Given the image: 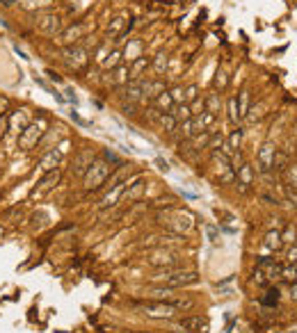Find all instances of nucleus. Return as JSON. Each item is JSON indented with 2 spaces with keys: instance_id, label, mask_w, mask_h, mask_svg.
Here are the masks:
<instances>
[{
  "instance_id": "1",
  "label": "nucleus",
  "mask_w": 297,
  "mask_h": 333,
  "mask_svg": "<svg viewBox=\"0 0 297 333\" xmlns=\"http://www.w3.org/2000/svg\"><path fill=\"white\" fill-rule=\"evenodd\" d=\"M112 167L105 162V160H94V162L89 164V169L85 171V176H82V183H85V189H99L101 185L108 180Z\"/></svg>"
},
{
  "instance_id": "2",
  "label": "nucleus",
  "mask_w": 297,
  "mask_h": 333,
  "mask_svg": "<svg viewBox=\"0 0 297 333\" xmlns=\"http://www.w3.org/2000/svg\"><path fill=\"white\" fill-rule=\"evenodd\" d=\"M43 133H46V121H43V119L28 124L26 130L18 135V144H21V149H32V146H35L37 141L41 139Z\"/></svg>"
},
{
  "instance_id": "3",
  "label": "nucleus",
  "mask_w": 297,
  "mask_h": 333,
  "mask_svg": "<svg viewBox=\"0 0 297 333\" xmlns=\"http://www.w3.org/2000/svg\"><path fill=\"white\" fill-rule=\"evenodd\" d=\"M163 283L167 288H183V286H194L199 281L197 272H165L160 274Z\"/></svg>"
},
{
  "instance_id": "4",
  "label": "nucleus",
  "mask_w": 297,
  "mask_h": 333,
  "mask_svg": "<svg viewBox=\"0 0 297 333\" xmlns=\"http://www.w3.org/2000/svg\"><path fill=\"white\" fill-rule=\"evenodd\" d=\"M142 311L149 317H172L176 313V306L169 301H149L142 306Z\"/></svg>"
},
{
  "instance_id": "5",
  "label": "nucleus",
  "mask_w": 297,
  "mask_h": 333,
  "mask_svg": "<svg viewBox=\"0 0 297 333\" xmlns=\"http://www.w3.org/2000/svg\"><path fill=\"white\" fill-rule=\"evenodd\" d=\"M206 326V320L199 315H190V317H183L174 324V331L172 333H199Z\"/></svg>"
},
{
  "instance_id": "6",
  "label": "nucleus",
  "mask_w": 297,
  "mask_h": 333,
  "mask_svg": "<svg viewBox=\"0 0 297 333\" xmlns=\"http://www.w3.org/2000/svg\"><path fill=\"white\" fill-rule=\"evenodd\" d=\"M37 28L41 32L55 37V34L62 30V18L57 16V14H41V16H37Z\"/></svg>"
},
{
  "instance_id": "7",
  "label": "nucleus",
  "mask_w": 297,
  "mask_h": 333,
  "mask_svg": "<svg viewBox=\"0 0 297 333\" xmlns=\"http://www.w3.org/2000/svg\"><path fill=\"white\" fill-rule=\"evenodd\" d=\"M66 151V141L64 144H60L57 149H51L46 155L41 158V162H39V167H41V171H53L57 169V164L62 162V153Z\"/></svg>"
},
{
  "instance_id": "8",
  "label": "nucleus",
  "mask_w": 297,
  "mask_h": 333,
  "mask_svg": "<svg viewBox=\"0 0 297 333\" xmlns=\"http://www.w3.org/2000/svg\"><path fill=\"white\" fill-rule=\"evenodd\" d=\"M62 57H64V62L71 68H82L87 64V53L82 51V48H78V46H69L64 53H62Z\"/></svg>"
},
{
  "instance_id": "9",
  "label": "nucleus",
  "mask_w": 297,
  "mask_h": 333,
  "mask_svg": "<svg viewBox=\"0 0 297 333\" xmlns=\"http://www.w3.org/2000/svg\"><path fill=\"white\" fill-rule=\"evenodd\" d=\"M94 162V155H92V151H78L76 158H74V174L76 176H85V171L89 169V164Z\"/></svg>"
},
{
  "instance_id": "10",
  "label": "nucleus",
  "mask_w": 297,
  "mask_h": 333,
  "mask_svg": "<svg viewBox=\"0 0 297 333\" xmlns=\"http://www.w3.org/2000/svg\"><path fill=\"white\" fill-rule=\"evenodd\" d=\"M144 187H147L144 178H142V176H138V178L133 180V185H126V189H124V194H121V199H124V201H138L140 197H142Z\"/></svg>"
},
{
  "instance_id": "11",
  "label": "nucleus",
  "mask_w": 297,
  "mask_h": 333,
  "mask_svg": "<svg viewBox=\"0 0 297 333\" xmlns=\"http://www.w3.org/2000/svg\"><path fill=\"white\" fill-rule=\"evenodd\" d=\"M144 82L147 80H130L128 85H126V99H128V103H138V101H142L144 99Z\"/></svg>"
},
{
  "instance_id": "12",
  "label": "nucleus",
  "mask_w": 297,
  "mask_h": 333,
  "mask_svg": "<svg viewBox=\"0 0 297 333\" xmlns=\"http://www.w3.org/2000/svg\"><path fill=\"white\" fill-rule=\"evenodd\" d=\"M126 185H128V180H126V183L115 185V187H112L110 192L105 194L103 199H101V208H112V205H117V201H119V199H121V194H124Z\"/></svg>"
},
{
  "instance_id": "13",
  "label": "nucleus",
  "mask_w": 297,
  "mask_h": 333,
  "mask_svg": "<svg viewBox=\"0 0 297 333\" xmlns=\"http://www.w3.org/2000/svg\"><path fill=\"white\" fill-rule=\"evenodd\" d=\"M275 155H277V151H275V146H272V144H265V146H263L261 153H259L261 171H270V169H272V164H275Z\"/></svg>"
},
{
  "instance_id": "14",
  "label": "nucleus",
  "mask_w": 297,
  "mask_h": 333,
  "mask_svg": "<svg viewBox=\"0 0 297 333\" xmlns=\"http://www.w3.org/2000/svg\"><path fill=\"white\" fill-rule=\"evenodd\" d=\"M149 263L151 265H155V267H160V265H165V267H176L178 265V258L174 256V253H167V251H160V253H155V256H151L149 258Z\"/></svg>"
},
{
  "instance_id": "15",
  "label": "nucleus",
  "mask_w": 297,
  "mask_h": 333,
  "mask_svg": "<svg viewBox=\"0 0 297 333\" xmlns=\"http://www.w3.org/2000/svg\"><path fill=\"white\" fill-rule=\"evenodd\" d=\"M236 171H238V185H240L242 189H247V187L252 185V178H254V171H252V164L242 162Z\"/></svg>"
},
{
  "instance_id": "16",
  "label": "nucleus",
  "mask_w": 297,
  "mask_h": 333,
  "mask_svg": "<svg viewBox=\"0 0 297 333\" xmlns=\"http://www.w3.org/2000/svg\"><path fill=\"white\" fill-rule=\"evenodd\" d=\"M165 91L163 80H147L144 82V99H158Z\"/></svg>"
},
{
  "instance_id": "17",
  "label": "nucleus",
  "mask_w": 297,
  "mask_h": 333,
  "mask_svg": "<svg viewBox=\"0 0 297 333\" xmlns=\"http://www.w3.org/2000/svg\"><path fill=\"white\" fill-rule=\"evenodd\" d=\"M26 116H28V110H18L12 114V119H9V128L16 130V133H23L26 130Z\"/></svg>"
},
{
  "instance_id": "18",
  "label": "nucleus",
  "mask_w": 297,
  "mask_h": 333,
  "mask_svg": "<svg viewBox=\"0 0 297 333\" xmlns=\"http://www.w3.org/2000/svg\"><path fill=\"white\" fill-rule=\"evenodd\" d=\"M169 114H172L174 119L178 121V124H183V121H188L190 116H192V112H190L188 103H178V105H174L172 110H169Z\"/></svg>"
},
{
  "instance_id": "19",
  "label": "nucleus",
  "mask_w": 297,
  "mask_h": 333,
  "mask_svg": "<svg viewBox=\"0 0 297 333\" xmlns=\"http://www.w3.org/2000/svg\"><path fill=\"white\" fill-rule=\"evenodd\" d=\"M158 124H160V128H163V130H165V133H167V135L176 133V128H178V121L174 119V116L169 114V112H163V114H160Z\"/></svg>"
},
{
  "instance_id": "20",
  "label": "nucleus",
  "mask_w": 297,
  "mask_h": 333,
  "mask_svg": "<svg viewBox=\"0 0 297 333\" xmlns=\"http://www.w3.org/2000/svg\"><path fill=\"white\" fill-rule=\"evenodd\" d=\"M151 297H153V301H174V288H153V290L149 292Z\"/></svg>"
},
{
  "instance_id": "21",
  "label": "nucleus",
  "mask_w": 297,
  "mask_h": 333,
  "mask_svg": "<svg viewBox=\"0 0 297 333\" xmlns=\"http://www.w3.org/2000/svg\"><path fill=\"white\" fill-rule=\"evenodd\" d=\"M281 244H284V242H281V233H267L265 235V242H263V249H267V251H279V249H281Z\"/></svg>"
},
{
  "instance_id": "22",
  "label": "nucleus",
  "mask_w": 297,
  "mask_h": 333,
  "mask_svg": "<svg viewBox=\"0 0 297 333\" xmlns=\"http://www.w3.org/2000/svg\"><path fill=\"white\" fill-rule=\"evenodd\" d=\"M147 66H149V60H147V57H144V55H140L138 60H135L133 68H128V76H130V80H140V73H142Z\"/></svg>"
},
{
  "instance_id": "23",
  "label": "nucleus",
  "mask_w": 297,
  "mask_h": 333,
  "mask_svg": "<svg viewBox=\"0 0 297 333\" xmlns=\"http://www.w3.org/2000/svg\"><path fill=\"white\" fill-rule=\"evenodd\" d=\"M57 178H60V171H57V169L46 171V176H43V178L39 180V189H41V192H43V189H51L53 185L57 183Z\"/></svg>"
},
{
  "instance_id": "24",
  "label": "nucleus",
  "mask_w": 297,
  "mask_h": 333,
  "mask_svg": "<svg viewBox=\"0 0 297 333\" xmlns=\"http://www.w3.org/2000/svg\"><path fill=\"white\" fill-rule=\"evenodd\" d=\"M240 141H242V130L236 128L229 137V146H224V153H233V151L240 149Z\"/></svg>"
},
{
  "instance_id": "25",
  "label": "nucleus",
  "mask_w": 297,
  "mask_h": 333,
  "mask_svg": "<svg viewBox=\"0 0 297 333\" xmlns=\"http://www.w3.org/2000/svg\"><path fill=\"white\" fill-rule=\"evenodd\" d=\"M169 226H172L174 231H188V228L192 226V222H190L188 215H181V212H178V215H174V222L169 224Z\"/></svg>"
},
{
  "instance_id": "26",
  "label": "nucleus",
  "mask_w": 297,
  "mask_h": 333,
  "mask_svg": "<svg viewBox=\"0 0 297 333\" xmlns=\"http://www.w3.org/2000/svg\"><path fill=\"white\" fill-rule=\"evenodd\" d=\"M85 32V26H80V23H78V26H71L69 30H64L62 32V39H64L66 43H74L78 37H80V34Z\"/></svg>"
},
{
  "instance_id": "27",
  "label": "nucleus",
  "mask_w": 297,
  "mask_h": 333,
  "mask_svg": "<svg viewBox=\"0 0 297 333\" xmlns=\"http://www.w3.org/2000/svg\"><path fill=\"white\" fill-rule=\"evenodd\" d=\"M203 107H206L203 112H211V114H217V112H220V96H217V94H208V99L203 101Z\"/></svg>"
},
{
  "instance_id": "28",
  "label": "nucleus",
  "mask_w": 297,
  "mask_h": 333,
  "mask_svg": "<svg viewBox=\"0 0 297 333\" xmlns=\"http://www.w3.org/2000/svg\"><path fill=\"white\" fill-rule=\"evenodd\" d=\"M155 107H158V110H165V112H169L174 107V101H172V96L167 94V91H163V94L158 96V99H155Z\"/></svg>"
},
{
  "instance_id": "29",
  "label": "nucleus",
  "mask_w": 297,
  "mask_h": 333,
  "mask_svg": "<svg viewBox=\"0 0 297 333\" xmlns=\"http://www.w3.org/2000/svg\"><path fill=\"white\" fill-rule=\"evenodd\" d=\"M247 110H249V91L242 89L240 101H238V112H240V119H245V116H247Z\"/></svg>"
},
{
  "instance_id": "30",
  "label": "nucleus",
  "mask_w": 297,
  "mask_h": 333,
  "mask_svg": "<svg viewBox=\"0 0 297 333\" xmlns=\"http://www.w3.org/2000/svg\"><path fill=\"white\" fill-rule=\"evenodd\" d=\"M281 278L288 283H297V267L290 263L288 267H281Z\"/></svg>"
},
{
  "instance_id": "31",
  "label": "nucleus",
  "mask_w": 297,
  "mask_h": 333,
  "mask_svg": "<svg viewBox=\"0 0 297 333\" xmlns=\"http://www.w3.org/2000/svg\"><path fill=\"white\" fill-rule=\"evenodd\" d=\"M229 119L233 121V124H238L240 121V112H238V99L233 96V99H229Z\"/></svg>"
},
{
  "instance_id": "32",
  "label": "nucleus",
  "mask_w": 297,
  "mask_h": 333,
  "mask_svg": "<svg viewBox=\"0 0 297 333\" xmlns=\"http://www.w3.org/2000/svg\"><path fill=\"white\" fill-rule=\"evenodd\" d=\"M183 99H186V103H192L199 99V87L197 85H188L186 89H183Z\"/></svg>"
},
{
  "instance_id": "33",
  "label": "nucleus",
  "mask_w": 297,
  "mask_h": 333,
  "mask_svg": "<svg viewBox=\"0 0 297 333\" xmlns=\"http://www.w3.org/2000/svg\"><path fill=\"white\" fill-rule=\"evenodd\" d=\"M222 144H224V137H222V133H211V139H208L206 149L217 151V146H220V149H222Z\"/></svg>"
},
{
  "instance_id": "34",
  "label": "nucleus",
  "mask_w": 297,
  "mask_h": 333,
  "mask_svg": "<svg viewBox=\"0 0 297 333\" xmlns=\"http://www.w3.org/2000/svg\"><path fill=\"white\" fill-rule=\"evenodd\" d=\"M165 66H167V55H165V53H160V55L155 57V64H153L155 73H163V71H165Z\"/></svg>"
},
{
  "instance_id": "35",
  "label": "nucleus",
  "mask_w": 297,
  "mask_h": 333,
  "mask_svg": "<svg viewBox=\"0 0 297 333\" xmlns=\"http://www.w3.org/2000/svg\"><path fill=\"white\" fill-rule=\"evenodd\" d=\"M281 242H297V231H295V228L293 226H288V228H286V233L284 235H281Z\"/></svg>"
},
{
  "instance_id": "36",
  "label": "nucleus",
  "mask_w": 297,
  "mask_h": 333,
  "mask_svg": "<svg viewBox=\"0 0 297 333\" xmlns=\"http://www.w3.org/2000/svg\"><path fill=\"white\" fill-rule=\"evenodd\" d=\"M124 80H128V66L115 68V82H124Z\"/></svg>"
},
{
  "instance_id": "37",
  "label": "nucleus",
  "mask_w": 297,
  "mask_h": 333,
  "mask_svg": "<svg viewBox=\"0 0 297 333\" xmlns=\"http://www.w3.org/2000/svg\"><path fill=\"white\" fill-rule=\"evenodd\" d=\"M277 299H279V290L272 288V290H267V297L263 299V303H265V306H272V303H277Z\"/></svg>"
},
{
  "instance_id": "38",
  "label": "nucleus",
  "mask_w": 297,
  "mask_h": 333,
  "mask_svg": "<svg viewBox=\"0 0 297 333\" xmlns=\"http://www.w3.org/2000/svg\"><path fill=\"white\" fill-rule=\"evenodd\" d=\"M121 23H124V18H115V21H112V26L108 28V34H110V37H117V34H119Z\"/></svg>"
},
{
  "instance_id": "39",
  "label": "nucleus",
  "mask_w": 297,
  "mask_h": 333,
  "mask_svg": "<svg viewBox=\"0 0 297 333\" xmlns=\"http://www.w3.org/2000/svg\"><path fill=\"white\" fill-rule=\"evenodd\" d=\"M206 235H208V240H211V242H215L217 235H220V231H217L215 224H206Z\"/></svg>"
},
{
  "instance_id": "40",
  "label": "nucleus",
  "mask_w": 297,
  "mask_h": 333,
  "mask_svg": "<svg viewBox=\"0 0 297 333\" xmlns=\"http://www.w3.org/2000/svg\"><path fill=\"white\" fill-rule=\"evenodd\" d=\"M7 107H9V101L5 99V96H0V114H5V112H7Z\"/></svg>"
},
{
  "instance_id": "41",
  "label": "nucleus",
  "mask_w": 297,
  "mask_h": 333,
  "mask_svg": "<svg viewBox=\"0 0 297 333\" xmlns=\"http://www.w3.org/2000/svg\"><path fill=\"white\" fill-rule=\"evenodd\" d=\"M288 263H297V247H293L288 251Z\"/></svg>"
},
{
  "instance_id": "42",
  "label": "nucleus",
  "mask_w": 297,
  "mask_h": 333,
  "mask_svg": "<svg viewBox=\"0 0 297 333\" xmlns=\"http://www.w3.org/2000/svg\"><path fill=\"white\" fill-rule=\"evenodd\" d=\"M121 110H124V114H135V103H128V105H124V107H121Z\"/></svg>"
},
{
  "instance_id": "43",
  "label": "nucleus",
  "mask_w": 297,
  "mask_h": 333,
  "mask_svg": "<svg viewBox=\"0 0 297 333\" xmlns=\"http://www.w3.org/2000/svg\"><path fill=\"white\" fill-rule=\"evenodd\" d=\"M71 119H74L76 124H80V126H87V121H85V119H80V116H78L76 112H71Z\"/></svg>"
},
{
  "instance_id": "44",
  "label": "nucleus",
  "mask_w": 297,
  "mask_h": 333,
  "mask_svg": "<svg viewBox=\"0 0 297 333\" xmlns=\"http://www.w3.org/2000/svg\"><path fill=\"white\" fill-rule=\"evenodd\" d=\"M48 78H51L53 82H62V78L57 76V73H53V71H48Z\"/></svg>"
},
{
  "instance_id": "45",
  "label": "nucleus",
  "mask_w": 297,
  "mask_h": 333,
  "mask_svg": "<svg viewBox=\"0 0 297 333\" xmlns=\"http://www.w3.org/2000/svg\"><path fill=\"white\" fill-rule=\"evenodd\" d=\"M158 164H160V169H163V171H169V164L165 162V160H158Z\"/></svg>"
},
{
  "instance_id": "46",
  "label": "nucleus",
  "mask_w": 297,
  "mask_h": 333,
  "mask_svg": "<svg viewBox=\"0 0 297 333\" xmlns=\"http://www.w3.org/2000/svg\"><path fill=\"white\" fill-rule=\"evenodd\" d=\"M66 94H69V101H71V103H78V99L74 96V91H71V89H66Z\"/></svg>"
},
{
  "instance_id": "47",
  "label": "nucleus",
  "mask_w": 297,
  "mask_h": 333,
  "mask_svg": "<svg viewBox=\"0 0 297 333\" xmlns=\"http://www.w3.org/2000/svg\"><path fill=\"white\" fill-rule=\"evenodd\" d=\"M3 5H14V3H18V0H0Z\"/></svg>"
},
{
  "instance_id": "48",
  "label": "nucleus",
  "mask_w": 297,
  "mask_h": 333,
  "mask_svg": "<svg viewBox=\"0 0 297 333\" xmlns=\"http://www.w3.org/2000/svg\"><path fill=\"white\" fill-rule=\"evenodd\" d=\"M293 299H295V301H297V286H295V288H293Z\"/></svg>"
}]
</instances>
